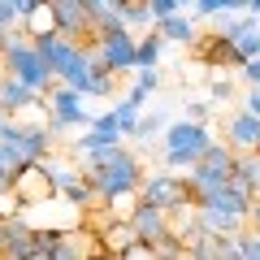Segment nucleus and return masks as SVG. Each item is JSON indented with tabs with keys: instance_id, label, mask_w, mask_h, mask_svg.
<instances>
[{
	"instance_id": "nucleus-13",
	"label": "nucleus",
	"mask_w": 260,
	"mask_h": 260,
	"mask_svg": "<svg viewBox=\"0 0 260 260\" xmlns=\"http://www.w3.org/2000/svg\"><path fill=\"white\" fill-rule=\"evenodd\" d=\"M104 148H121V130H117L113 109L100 113V117H95L91 126H87L83 135L74 139V152H78V156H91V152H104Z\"/></svg>"
},
{
	"instance_id": "nucleus-22",
	"label": "nucleus",
	"mask_w": 260,
	"mask_h": 260,
	"mask_svg": "<svg viewBox=\"0 0 260 260\" xmlns=\"http://www.w3.org/2000/svg\"><path fill=\"white\" fill-rule=\"evenodd\" d=\"M165 126H169V113H165V109H148V113L139 117V126H135L130 139H135V143H152L156 135H165Z\"/></svg>"
},
{
	"instance_id": "nucleus-24",
	"label": "nucleus",
	"mask_w": 260,
	"mask_h": 260,
	"mask_svg": "<svg viewBox=\"0 0 260 260\" xmlns=\"http://www.w3.org/2000/svg\"><path fill=\"white\" fill-rule=\"evenodd\" d=\"M22 169H26V160H22V156H18V152H13V148H9V143L0 139V178H9V182H13V178H18V174H22Z\"/></svg>"
},
{
	"instance_id": "nucleus-31",
	"label": "nucleus",
	"mask_w": 260,
	"mask_h": 260,
	"mask_svg": "<svg viewBox=\"0 0 260 260\" xmlns=\"http://www.w3.org/2000/svg\"><path fill=\"white\" fill-rule=\"evenodd\" d=\"M87 95H113V74L95 70V74H91V87H87Z\"/></svg>"
},
{
	"instance_id": "nucleus-40",
	"label": "nucleus",
	"mask_w": 260,
	"mask_h": 260,
	"mask_svg": "<svg viewBox=\"0 0 260 260\" xmlns=\"http://www.w3.org/2000/svg\"><path fill=\"white\" fill-rule=\"evenodd\" d=\"M5 121H9V117H5V113H0V130H5Z\"/></svg>"
},
{
	"instance_id": "nucleus-12",
	"label": "nucleus",
	"mask_w": 260,
	"mask_h": 260,
	"mask_svg": "<svg viewBox=\"0 0 260 260\" xmlns=\"http://www.w3.org/2000/svg\"><path fill=\"white\" fill-rule=\"evenodd\" d=\"M221 143L234 152V156H251V152H260V117H251V113H230L225 117V135Z\"/></svg>"
},
{
	"instance_id": "nucleus-27",
	"label": "nucleus",
	"mask_w": 260,
	"mask_h": 260,
	"mask_svg": "<svg viewBox=\"0 0 260 260\" xmlns=\"http://www.w3.org/2000/svg\"><path fill=\"white\" fill-rule=\"evenodd\" d=\"M225 100H234V78H213V87H208V104H213V109H217V104H225Z\"/></svg>"
},
{
	"instance_id": "nucleus-9",
	"label": "nucleus",
	"mask_w": 260,
	"mask_h": 260,
	"mask_svg": "<svg viewBox=\"0 0 260 260\" xmlns=\"http://www.w3.org/2000/svg\"><path fill=\"white\" fill-rule=\"evenodd\" d=\"M95 251L91 230H44V256L48 260H87Z\"/></svg>"
},
{
	"instance_id": "nucleus-26",
	"label": "nucleus",
	"mask_w": 260,
	"mask_h": 260,
	"mask_svg": "<svg viewBox=\"0 0 260 260\" xmlns=\"http://www.w3.org/2000/svg\"><path fill=\"white\" fill-rule=\"evenodd\" d=\"M208 117H213V104H208V100H186V109H182V121L208 126Z\"/></svg>"
},
{
	"instance_id": "nucleus-6",
	"label": "nucleus",
	"mask_w": 260,
	"mask_h": 260,
	"mask_svg": "<svg viewBox=\"0 0 260 260\" xmlns=\"http://www.w3.org/2000/svg\"><path fill=\"white\" fill-rule=\"evenodd\" d=\"M0 139L9 143L13 152H18L26 165H39V160L52 152V135H48V126L44 121H22V117H9L5 121V130H0Z\"/></svg>"
},
{
	"instance_id": "nucleus-17",
	"label": "nucleus",
	"mask_w": 260,
	"mask_h": 260,
	"mask_svg": "<svg viewBox=\"0 0 260 260\" xmlns=\"http://www.w3.org/2000/svg\"><path fill=\"white\" fill-rule=\"evenodd\" d=\"M35 169H39V174H44V182L52 186L56 195H61V191H65V186H70V182H78V178H83V174H78V169L70 165V160H65V156H56V152H48V156L39 160Z\"/></svg>"
},
{
	"instance_id": "nucleus-28",
	"label": "nucleus",
	"mask_w": 260,
	"mask_h": 260,
	"mask_svg": "<svg viewBox=\"0 0 260 260\" xmlns=\"http://www.w3.org/2000/svg\"><path fill=\"white\" fill-rule=\"evenodd\" d=\"M148 13H152V26L165 18H174V13H182V5L178 0H148Z\"/></svg>"
},
{
	"instance_id": "nucleus-33",
	"label": "nucleus",
	"mask_w": 260,
	"mask_h": 260,
	"mask_svg": "<svg viewBox=\"0 0 260 260\" xmlns=\"http://www.w3.org/2000/svg\"><path fill=\"white\" fill-rule=\"evenodd\" d=\"M243 113L260 117V87H247V91H243Z\"/></svg>"
},
{
	"instance_id": "nucleus-38",
	"label": "nucleus",
	"mask_w": 260,
	"mask_h": 260,
	"mask_svg": "<svg viewBox=\"0 0 260 260\" xmlns=\"http://www.w3.org/2000/svg\"><path fill=\"white\" fill-rule=\"evenodd\" d=\"M251 195L260 200V169H256V178H251Z\"/></svg>"
},
{
	"instance_id": "nucleus-15",
	"label": "nucleus",
	"mask_w": 260,
	"mask_h": 260,
	"mask_svg": "<svg viewBox=\"0 0 260 260\" xmlns=\"http://www.w3.org/2000/svg\"><path fill=\"white\" fill-rule=\"evenodd\" d=\"M30 44H35V52L44 56V65L52 70V78L61 74V70H65V61H70V56L78 52V44H70V39H61L56 30H48V35H35Z\"/></svg>"
},
{
	"instance_id": "nucleus-39",
	"label": "nucleus",
	"mask_w": 260,
	"mask_h": 260,
	"mask_svg": "<svg viewBox=\"0 0 260 260\" xmlns=\"http://www.w3.org/2000/svg\"><path fill=\"white\" fill-rule=\"evenodd\" d=\"M5 191H9V178H0V195H5Z\"/></svg>"
},
{
	"instance_id": "nucleus-4",
	"label": "nucleus",
	"mask_w": 260,
	"mask_h": 260,
	"mask_svg": "<svg viewBox=\"0 0 260 260\" xmlns=\"http://www.w3.org/2000/svg\"><path fill=\"white\" fill-rule=\"evenodd\" d=\"M139 204L160 208L165 217H178V213H191V208H195V195H191V186H186L182 174L156 169V174H143V182H139Z\"/></svg>"
},
{
	"instance_id": "nucleus-29",
	"label": "nucleus",
	"mask_w": 260,
	"mask_h": 260,
	"mask_svg": "<svg viewBox=\"0 0 260 260\" xmlns=\"http://www.w3.org/2000/svg\"><path fill=\"white\" fill-rule=\"evenodd\" d=\"M160 87V70H135V91L139 95H152Z\"/></svg>"
},
{
	"instance_id": "nucleus-20",
	"label": "nucleus",
	"mask_w": 260,
	"mask_h": 260,
	"mask_svg": "<svg viewBox=\"0 0 260 260\" xmlns=\"http://www.w3.org/2000/svg\"><path fill=\"white\" fill-rule=\"evenodd\" d=\"M83 13H87V26H91V39L100 30L117 26V0H83Z\"/></svg>"
},
{
	"instance_id": "nucleus-2",
	"label": "nucleus",
	"mask_w": 260,
	"mask_h": 260,
	"mask_svg": "<svg viewBox=\"0 0 260 260\" xmlns=\"http://www.w3.org/2000/svg\"><path fill=\"white\" fill-rule=\"evenodd\" d=\"M0 56H5V74L18 78V83H26L30 91L48 95V91L56 87L52 70H48L44 56L35 52V44H30L26 30H9V35H5V44H0Z\"/></svg>"
},
{
	"instance_id": "nucleus-32",
	"label": "nucleus",
	"mask_w": 260,
	"mask_h": 260,
	"mask_svg": "<svg viewBox=\"0 0 260 260\" xmlns=\"http://www.w3.org/2000/svg\"><path fill=\"white\" fill-rule=\"evenodd\" d=\"M239 78H243L247 87H260V56H256V61H243V65H239Z\"/></svg>"
},
{
	"instance_id": "nucleus-25",
	"label": "nucleus",
	"mask_w": 260,
	"mask_h": 260,
	"mask_svg": "<svg viewBox=\"0 0 260 260\" xmlns=\"http://www.w3.org/2000/svg\"><path fill=\"white\" fill-rule=\"evenodd\" d=\"M234 243H239V260H260V234L239 230V234H234Z\"/></svg>"
},
{
	"instance_id": "nucleus-8",
	"label": "nucleus",
	"mask_w": 260,
	"mask_h": 260,
	"mask_svg": "<svg viewBox=\"0 0 260 260\" xmlns=\"http://www.w3.org/2000/svg\"><path fill=\"white\" fill-rule=\"evenodd\" d=\"M126 221H130V230H135V239L143 243V247H156L160 239H169L174 234V217H165L160 208H148V204H130V213H126Z\"/></svg>"
},
{
	"instance_id": "nucleus-21",
	"label": "nucleus",
	"mask_w": 260,
	"mask_h": 260,
	"mask_svg": "<svg viewBox=\"0 0 260 260\" xmlns=\"http://www.w3.org/2000/svg\"><path fill=\"white\" fill-rule=\"evenodd\" d=\"M160 52H165V39H160L156 30H148L143 39H135V70H156Z\"/></svg>"
},
{
	"instance_id": "nucleus-42",
	"label": "nucleus",
	"mask_w": 260,
	"mask_h": 260,
	"mask_svg": "<svg viewBox=\"0 0 260 260\" xmlns=\"http://www.w3.org/2000/svg\"><path fill=\"white\" fill-rule=\"evenodd\" d=\"M256 156H260V152H256Z\"/></svg>"
},
{
	"instance_id": "nucleus-37",
	"label": "nucleus",
	"mask_w": 260,
	"mask_h": 260,
	"mask_svg": "<svg viewBox=\"0 0 260 260\" xmlns=\"http://www.w3.org/2000/svg\"><path fill=\"white\" fill-rule=\"evenodd\" d=\"M87 260H121V256H109V251H91Z\"/></svg>"
},
{
	"instance_id": "nucleus-3",
	"label": "nucleus",
	"mask_w": 260,
	"mask_h": 260,
	"mask_svg": "<svg viewBox=\"0 0 260 260\" xmlns=\"http://www.w3.org/2000/svg\"><path fill=\"white\" fill-rule=\"evenodd\" d=\"M160 143H165V165H169V174H186V169H195L200 160H204V152L213 148V126L169 121L165 135H160Z\"/></svg>"
},
{
	"instance_id": "nucleus-35",
	"label": "nucleus",
	"mask_w": 260,
	"mask_h": 260,
	"mask_svg": "<svg viewBox=\"0 0 260 260\" xmlns=\"http://www.w3.org/2000/svg\"><path fill=\"white\" fill-rule=\"evenodd\" d=\"M121 260H152V247H143V243H135V247L126 251Z\"/></svg>"
},
{
	"instance_id": "nucleus-16",
	"label": "nucleus",
	"mask_w": 260,
	"mask_h": 260,
	"mask_svg": "<svg viewBox=\"0 0 260 260\" xmlns=\"http://www.w3.org/2000/svg\"><path fill=\"white\" fill-rule=\"evenodd\" d=\"M191 48H195V56H200L204 65H217V70H239V65H243V61H239V52H234L225 39H217L213 30H208L204 39H195Z\"/></svg>"
},
{
	"instance_id": "nucleus-30",
	"label": "nucleus",
	"mask_w": 260,
	"mask_h": 260,
	"mask_svg": "<svg viewBox=\"0 0 260 260\" xmlns=\"http://www.w3.org/2000/svg\"><path fill=\"white\" fill-rule=\"evenodd\" d=\"M0 30H18V0H0Z\"/></svg>"
},
{
	"instance_id": "nucleus-23",
	"label": "nucleus",
	"mask_w": 260,
	"mask_h": 260,
	"mask_svg": "<svg viewBox=\"0 0 260 260\" xmlns=\"http://www.w3.org/2000/svg\"><path fill=\"white\" fill-rule=\"evenodd\" d=\"M117 22L135 35V26H148L152 30V13H148V5H139V0H117Z\"/></svg>"
},
{
	"instance_id": "nucleus-41",
	"label": "nucleus",
	"mask_w": 260,
	"mask_h": 260,
	"mask_svg": "<svg viewBox=\"0 0 260 260\" xmlns=\"http://www.w3.org/2000/svg\"><path fill=\"white\" fill-rule=\"evenodd\" d=\"M5 35H9V30H0V44H5Z\"/></svg>"
},
{
	"instance_id": "nucleus-36",
	"label": "nucleus",
	"mask_w": 260,
	"mask_h": 260,
	"mask_svg": "<svg viewBox=\"0 0 260 260\" xmlns=\"http://www.w3.org/2000/svg\"><path fill=\"white\" fill-rule=\"evenodd\" d=\"M30 9H35V0H18V26L30 18Z\"/></svg>"
},
{
	"instance_id": "nucleus-5",
	"label": "nucleus",
	"mask_w": 260,
	"mask_h": 260,
	"mask_svg": "<svg viewBox=\"0 0 260 260\" xmlns=\"http://www.w3.org/2000/svg\"><path fill=\"white\" fill-rule=\"evenodd\" d=\"M230 169H234V152L225 148L221 139H213V148L204 152V160H200L195 169H186L182 178H186V186H191V195L200 200V195H213L217 186L230 182Z\"/></svg>"
},
{
	"instance_id": "nucleus-19",
	"label": "nucleus",
	"mask_w": 260,
	"mask_h": 260,
	"mask_svg": "<svg viewBox=\"0 0 260 260\" xmlns=\"http://www.w3.org/2000/svg\"><path fill=\"white\" fill-rule=\"evenodd\" d=\"M152 30H156V35L165 39V44H186V48H191L195 39H200V30H195V22L186 18V13H174V18L156 22V26H152Z\"/></svg>"
},
{
	"instance_id": "nucleus-34",
	"label": "nucleus",
	"mask_w": 260,
	"mask_h": 260,
	"mask_svg": "<svg viewBox=\"0 0 260 260\" xmlns=\"http://www.w3.org/2000/svg\"><path fill=\"white\" fill-rule=\"evenodd\" d=\"M243 230L260 234V200H251V208H247V225H243Z\"/></svg>"
},
{
	"instance_id": "nucleus-10",
	"label": "nucleus",
	"mask_w": 260,
	"mask_h": 260,
	"mask_svg": "<svg viewBox=\"0 0 260 260\" xmlns=\"http://www.w3.org/2000/svg\"><path fill=\"white\" fill-rule=\"evenodd\" d=\"M48 18H52V30L70 44H91V26H87L83 0H56L48 5Z\"/></svg>"
},
{
	"instance_id": "nucleus-18",
	"label": "nucleus",
	"mask_w": 260,
	"mask_h": 260,
	"mask_svg": "<svg viewBox=\"0 0 260 260\" xmlns=\"http://www.w3.org/2000/svg\"><path fill=\"white\" fill-rule=\"evenodd\" d=\"M143 104H148V95H139L135 87H130V91L113 104V117H117L121 139H130V135H135V126H139V117H143Z\"/></svg>"
},
{
	"instance_id": "nucleus-14",
	"label": "nucleus",
	"mask_w": 260,
	"mask_h": 260,
	"mask_svg": "<svg viewBox=\"0 0 260 260\" xmlns=\"http://www.w3.org/2000/svg\"><path fill=\"white\" fill-rule=\"evenodd\" d=\"M39 100H44V95L30 91L26 83H18V78H9V74L0 78V113H5V117H22V113H30Z\"/></svg>"
},
{
	"instance_id": "nucleus-11",
	"label": "nucleus",
	"mask_w": 260,
	"mask_h": 260,
	"mask_svg": "<svg viewBox=\"0 0 260 260\" xmlns=\"http://www.w3.org/2000/svg\"><path fill=\"white\" fill-rule=\"evenodd\" d=\"M251 200H256V195H251L243 182H225V186H217L213 195H200V200H195V208H208V213L239 217V221L247 225V208H251Z\"/></svg>"
},
{
	"instance_id": "nucleus-1",
	"label": "nucleus",
	"mask_w": 260,
	"mask_h": 260,
	"mask_svg": "<svg viewBox=\"0 0 260 260\" xmlns=\"http://www.w3.org/2000/svg\"><path fill=\"white\" fill-rule=\"evenodd\" d=\"M78 174L91 182L95 191V204H117L126 195H139V182H143V160L139 152L130 148H104V152H91L83 156V169Z\"/></svg>"
},
{
	"instance_id": "nucleus-7",
	"label": "nucleus",
	"mask_w": 260,
	"mask_h": 260,
	"mask_svg": "<svg viewBox=\"0 0 260 260\" xmlns=\"http://www.w3.org/2000/svg\"><path fill=\"white\" fill-rule=\"evenodd\" d=\"M44 104H48V135H52V139L65 135L70 126H91V121H95L91 109L83 104V95L70 91V87H61V83L44 95Z\"/></svg>"
}]
</instances>
